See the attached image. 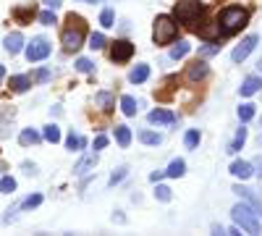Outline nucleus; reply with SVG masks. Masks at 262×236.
Here are the masks:
<instances>
[{
    "instance_id": "44",
    "label": "nucleus",
    "mask_w": 262,
    "mask_h": 236,
    "mask_svg": "<svg viewBox=\"0 0 262 236\" xmlns=\"http://www.w3.org/2000/svg\"><path fill=\"white\" fill-rule=\"evenodd\" d=\"M165 176V170H155V174H149V181H160Z\"/></svg>"
},
{
    "instance_id": "10",
    "label": "nucleus",
    "mask_w": 262,
    "mask_h": 236,
    "mask_svg": "<svg viewBox=\"0 0 262 236\" xmlns=\"http://www.w3.org/2000/svg\"><path fill=\"white\" fill-rule=\"evenodd\" d=\"M6 53L8 55H18L21 50H24L27 45H24V34H21V32H11L8 37H6Z\"/></svg>"
},
{
    "instance_id": "3",
    "label": "nucleus",
    "mask_w": 262,
    "mask_h": 236,
    "mask_svg": "<svg viewBox=\"0 0 262 236\" xmlns=\"http://www.w3.org/2000/svg\"><path fill=\"white\" fill-rule=\"evenodd\" d=\"M176 37H179V21L168 13H160L155 18V24H152V42L158 48H163V45H173Z\"/></svg>"
},
{
    "instance_id": "29",
    "label": "nucleus",
    "mask_w": 262,
    "mask_h": 236,
    "mask_svg": "<svg viewBox=\"0 0 262 236\" xmlns=\"http://www.w3.org/2000/svg\"><path fill=\"white\" fill-rule=\"evenodd\" d=\"M95 100L102 105V111H105V113H111V111H113V95H111V92H97Z\"/></svg>"
},
{
    "instance_id": "19",
    "label": "nucleus",
    "mask_w": 262,
    "mask_h": 236,
    "mask_svg": "<svg viewBox=\"0 0 262 236\" xmlns=\"http://www.w3.org/2000/svg\"><path fill=\"white\" fill-rule=\"evenodd\" d=\"M186 174V163L179 158V160H173L170 165H168V170H165V176H170V179H179V176H184Z\"/></svg>"
},
{
    "instance_id": "38",
    "label": "nucleus",
    "mask_w": 262,
    "mask_h": 236,
    "mask_svg": "<svg viewBox=\"0 0 262 236\" xmlns=\"http://www.w3.org/2000/svg\"><path fill=\"white\" fill-rule=\"evenodd\" d=\"M155 197H158L160 202H170V186L158 184V189H155Z\"/></svg>"
},
{
    "instance_id": "15",
    "label": "nucleus",
    "mask_w": 262,
    "mask_h": 236,
    "mask_svg": "<svg viewBox=\"0 0 262 236\" xmlns=\"http://www.w3.org/2000/svg\"><path fill=\"white\" fill-rule=\"evenodd\" d=\"M259 87H262V79H259V76H247L244 84H242V97H252V95H257Z\"/></svg>"
},
{
    "instance_id": "36",
    "label": "nucleus",
    "mask_w": 262,
    "mask_h": 236,
    "mask_svg": "<svg viewBox=\"0 0 262 236\" xmlns=\"http://www.w3.org/2000/svg\"><path fill=\"white\" fill-rule=\"evenodd\" d=\"M139 139L144 142V144H160L163 139H160V134H155V132H142L139 134Z\"/></svg>"
},
{
    "instance_id": "24",
    "label": "nucleus",
    "mask_w": 262,
    "mask_h": 236,
    "mask_svg": "<svg viewBox=\"0 0 262 236\" xmlns=\"http://www.w3.org/2000/svg\"><path fill=\"white\" fill-rule=\"evenodd\" d=\"M121 111H123V116H137V100L131 95H123L121 97Z\"/></svg>"
},
{
    "instance_id": "34",
    "label": "nucleus",
    "mask_w": 262,
    "mask_h": 236,
    "mask_svg": "<svg viewBox=\"0 0 262 236\" xmlns=\"http://www.w3.org/2000/svg\"><path fill=\"white\" fill-rule=\"evenodd\" d=\"M215 53H221V45H217L215 39H210L207 45L200 48V55H202V58H210V55H215Z\"/></svg>"
},
{
    "instance_id": "27",
    "label": "nucleus",
    "mask_w": 262,
    "mask_h": 236,
    "mask_svg": "<svg viewBox=\"0 0 262 236\" xmlns=\"http://www.w3.org/2000/svg\"><path fill=\"white\" fill-rule=\"evenodd\" d=\"M100 27H102V29L116 27V13H113V8H105V11L100 13Z\"/></svg>"
},
{
    "instance_id": "45",
    "label": "nucleus",
    "mask_w": 262,
    "mask_h": 236,
    "mask_svg": "<svg viewBox=\"0 0 262 236\" xmlns=\"http://www.w3.org/2000/svg\"><path fill=\"white\" fill-rule=\"evenodd\" d=\"M24 170H27V174H37V165L34 163H24Z\"/></svg>"
},
{
    "instance_id": "17",
    "label": "nucleus",
    "mask_w": 262,
    "mask_h": 236,
    "mask_svg": "<svg viewBox=\"0 0 262 236\" xmlns=\"http://www.w3.org/2000/svg\"><path fill=\"white\" fill-rule=\"evenodd\" d=\"M37 16V8L34 6H21V8H13V18L18 24H29V21Z\"/></svg>"
},
{
    "instance_id": "20",
    "label": "nucleus",
    "mask_w": 262,
    "mask_h": 236,
    "mask_svg": "<svg viewBox=\"0 0 262 236\" xmlns=\"http://www.w3.org/2000/svg\"><path fill=\"white\" fill-rule=\"evenodd\" d=\"M189 50H191V45H189L186 39H181L179 45H173V48H170V58H173V60H181V58L189 55Z\"/></svg>"
},
{
    "instance_id": "23",
    "label": "nucleus",
    "mask_w": 262,
    "mask_h": 236,
    "mask_svg": "<svg viewBox=\"0 0 262 236\" xmlns=\"http://www.w3.org/2000/svg\"><path fill=\"white\" fill-rule=\"evenodd\" d=\"M244 142H247V128L242 126V128H238V132H236V139L228 144V153L233 155V153H238V149H242L244 147Z\"/></svg>"
},
{
    "instance_id": "30",
    "label": "nucleus",
    "mask_w": 262,
    "mask_h": 236,
    "mask_svg": "<svg viewBox=\"0 0 262 236\" xmlns=\"http://www.w3.org/2000/svg\"><path fill=\"white\" fill-rule=\"evenodd\" d=\"M200 128H189V132H186V137H184V144L189 147V149H194L196 144H200Z\"/></svg>"
},
{
    "instance_id": "35",
    "label": "nucleus",
    "mask_w": 262,
    "mask_h": 236,
    "mask_svg": "<svg viewBox=\"0 0 262 236\" xmlns=\"http://www.w3.org/2000/svg\"><path fill=\"white\" fill-rule=\"evenodd\" d=\"M37 205H42V195H32V197H27L24 202L18 205V210H32V207H37Z\"/></svg>"
},
{
    "instance_id": "41",
    "label": "nucleus",
    "mask_w": 262,
    "mask_h": 236,
    "mask_svg": "<svg viewBox=\"0 0 262 236\" xmlns=\"http://www.w3.org/2000/svg\"><path fill=\"white\" fill-rule=\"evenodd\" d=\"M252 165H254V174L262 179V155H257V158L252 160Z\"/></svg>"
},
{
    "instance_id": "28",
    "label": "nucleus",
    "mask_w": 262,
    "mask_h": 236,
    "mask_svg": "<svg viewBox=\"0 0 262 236\" xmlns=\"http://www.w3.org/2000/svg\"><path fill=\"white\" fill-rule=\"evenodd\" d=\"M254 113H257V111H254V105H252V102H244L242 108H238V121L247 123V121H252V118H254Z\"/></svg>"
},
{
    "instance_id": "25",
    "label": "nucleus",
    "mask_w": 262,
    "mask_h": 236,
    "mask_svg": "<svg viewBox=\"0 0 262 236\" xmlns=\"http://www.w3.org/2000/svg\"><path fill=\"white\" fill-rule=\"evenodd\" d=\"M116 139H118V144H121V147H128V144H131V128H128V126H123V123H121V126H116Z\"/></svg>"
},
{
    "instance_id": "11",
    "label": "nucleus",
    "mask_w": 262,
    "mask_h": 236,
    "mask_svg": "<svg viewBox=\"0 0 262 236\" xmlns=\"http://www.w3.org/2000/svg\"><path fill=\"white\" fill-rule=\"evenodd\" d=\"M233 191H236V195L242 197V200H247V202H249V205L259 212V216H262V202L257 200V195H254L252 189H247V186H242V184H236V186H233Z\"/></svg>"
},
{
    "instance_id": "1",
    "label": "nucleus",
    "mask_w": 262,
    "mask_h": 236,
    "mask_svg": "<svg viewBox=\"0 0 262 236\" xmlns=\"http://www.w3.org/2000/svg\"><path fill=\"white\" fill-rule=\"evenodd\" d=\"M84 37H86V21L79 13H69L66 16V27L60 32V42L66 53H76L84 45Z\"/></svg>"
},
{
    "instance_id": "26",
    "label": "nucleus",
    "mask_w": 262,
    "mask_h": 236,
    "mask_svg": "<svg viewBox=\"0 0 262 236\" xmlns=\"http://www.w3.org/2000/svg\"><path fill=\"white\" fill-rule=\"evenodd\" d=\"M66 147H69V149H71V153H74V149H81V147H86V139L71 132L69 137H66Z\"/></svg>"
},
{
    "instance_id": "18",
    "label": "nucleus",
    "mask_w": 262,
    "mask_h": 236,
    "mask_svg": "<svg viewBox=\"0 0 262 236\" xmlns=\"http://www.w3.org/2000/svg\"><path fill=\"white\" fill-rule=\"evenodd\" d=\"M8 87H11L13 92H27V90L32 87V79H29L27 74H18V76H11V81H8Z\"/></svg>"
},
{
    "instance_id": "48",
    "label": "nucleus",
    "mask_w": 262,
    "mask_h": 236,
    "mask_svg": "<svg viewBox=\"0 0 262 236\" xmlns=\"http://www.w3.org/2000/svg\"><path fill=\"white\" fill-rule=\"evenodd\" d=\"M3 79H6V66L0 63V84H3Z\"/></svg>"
},
{
    "instance_id": "43",
    "label": "nucleus",
    "mask_w": 262,
    "mask_h": 236,
    "mask_svg": "<svg viewBox=\"0 0 262 236\" xmlns=\"http://www.w3.org/2000/svg\"><path fill=\"white\" fill-rule=\"evenodd\" d=\"M42 3H45L48 8H53V11H55V8H60V6H63V0H42Z\"/></svg>"
},
{
    "instance_id": "21",
    "label": "nucleus",
    "mask_w": 262,
    "mask_h": 236,
    "mask_svg": "<svg viewBox=\"0 0 262 236\" xmlns=\"http://www.w3.org/2000/svg\"><path fill=\"white\" fill-rule=\"evenodd\" d=\"M39 139H42V134H37L34 128H24V132L18 134V142L24 144V147H29V144H37Z\"/></svg>"
},
{
    "instance_id": "37",
    "label": "nucleus",
    "mask_w": 262,
    "mask_h": 236,
    "mask_svg": "<svg viewBox=\"0 0 262 236\" xmlns=\"http://www.w3.org/2000/svg\"><path fill=\"white\" fill-rule=\"evenodd\" d=\"M92 69H95V63H92L90 58H79V60H76V71H81V74H90Z\"/></svg>"
},
{
    "instance_id": "46",
    "label": "nucleus",
    "mask_w": 262,
    "mask_h": 236,
    "mask_svg": "<svg viewBox=\"0 0 262 236\" xmlns=\"http://www.w3.org/2000/svg\"><path fill=\"white\" fill-rule=\"evenodd\" d=\"M228 236H242V228H238V226H233V228L228 231Z\"/></svg>"
},
{
    "instance_id": "2",
    "label": "nucleus",
    "mask_w": 262,
    "mask_h": 236,
    "mask_svg": "<svg viewBox=\"0 0 262 236\" xmlns=\"http://www.w3.org/2000/svg\"><path fill=\"white\" fill-rule=\"evenodd\" d=\"M249 24V8L242 6H228L221 11L217 16V29H221V37H233L236 32H242Z\"/></svg>"
},
{
    "instance_id": "50",
    "label": "nucleus",
    "mask_w": 262,
    "mask_h": 236,
    "mask_svg": "<svg viewBox=\"0 0 262 236\" xmlns=\"http://www.w3.org/2000/svg\"><path fill=\"white\" fill-rule=\"evenodd\" d=\"M259 144H262V137H259Z\"/></svg>"
},
{
    "instance_id": "8",
    "label": "nucleus",
    "mask_w": 262,
    "mask_h": 236,
    "mask_svg": "<svg viewBox=\"0 0 262 236\" xmlns=\"http://www.w3.org/2000/svg\"><path fill=\"white\" fill-rule=\"evenodd\" d=\"M257 42H259V37H257V34H249V37H244V39H242V45H236V48H233V53H231V60H233V63H244V60L249 58V53L257 48Z\"/></svg>"
},
{
    "instance_id": "7",
    "label": "nucleus",
    "mask_w": 262,
    "mask_h": 236,
    "mask_svg": "<svg viewBox=\"0 0 262 236\" xmlns=\"http://www.w3.org/2000/svg\"><path fill=\"white\" fill-rule=\"evenodd\" d=\"M131 55H134V45L128 39H116L111 42V60L113 63H128Z\"/></svg>"
},
{
    "instance_id": "4",
    "label": "nucleus",
    "mask_w": 262,
    "mask_h": 236,
    "mask_svg": "<svg viewBox=\"0 0 262 236\" xmlns=\"http://www.w3.org/2000/svg\"><path fill=\"white\" fill-rule=\"evenodd\" d=\"M231 218H233V223L242 228V231H247V233H259L262 231V223H259V212L254 210V207H249V205H244V202H238L233 210H231Z\"/></svg>"
},
{
    "instance_id": "16",
    "label": "nucleus",
    "mask_w": 262,
    "mask_h": 236,
    "mask_svg": "<svg viewBox=\"0 0 262 236\" xmlns=\"http://www.w3.org/2000/svg\"><path fill=\"white\" fill-rule=\"evenodd\" d=\"M147 121H149V123H176V116H173L170 111H163V108H158V111H149Z\"/></svg>"
},
{
    "instance_id": "22",
    "label": "nucleus",
    "mask_w": 262,
    "mask_h": 236,
    "mask_svg": "<svg viewBox=\"0 0 262 236\" xmlns=\"http://www.w3.org/2000/svg\"><path fill=\"white\" fill-rule=\"evenodd\" d=\"M42 139H48L50 144H55V142H60V128H58L55 123H48L45 128H42Z\"/></svg>"
},
{
    "instance_id": "49",
    "label": "nucleus",
    "mask_w": 262,
    "mask_h": 236,
    "mask_svg": "<svg viewBox=\"0 0 262 236\" xmlns=\"http://www.w3.org/2000/svg\"><path fill=\"white\" fill-rule=\"evenodd\" d=\"M84 3H97V0H84Z\"/></svg>"
},
{
    "instance_id": "51",
    "label": "nucleus",
    "mask_w": 262,
    "mask_h": 236,
    "mask_svg": "<svg viewBox=\"0 0 262 236\" xmlns=\"http://www.w3.org/2000/svg\"><path fill=\"white\" fill-rule=\"evenodd\" d=\"M259 123H262V121H259Z\"/></svg>"
},
{
    "instance_id": "5",
    "label": "nucleus",
    "mask_w": 262,
    "mask_h": 236,
    "mask_svg": "<svg viewBox=\"0 0 262 236\" xmlns=\"http://www.w3.org/2000/svg\"><path fill=\"white\" fill-rule=\"evenodd\" d=\"M202 3L200 0H179V3H173V18L179 21V24H186V27H194L196 21L202 16Z\"/></svg>"
},
{
    "instance_id": "31",
    "label": "nucleus",
    "mask_w": 262,
    "mask_h": 236,
    "mask_svg": "<svg viewBox=\"0 0 262 236\" xmlns=\"http://www.w3.org/2000/svg\"><path fill=\"white\" fill-rule=\"evenodd\" d=\"M0 191H3V195H13L16 191V179L13 176H3L0 179Z\"/></svg>"
},
{
    "instance_id": "39",
    "label": "nucleus",
    "mask_w": 262,
    "mask_h": 236,
    "mask_svg": "<svg viewBox=\"0 0 262 236\" xmlns=\"http://www.w3.org/2000/svg\"><path fill=\"white\" fill-rule=\"evenodd\" d=\"M126 176V168H118V170H113V176H111V181H107V184H111V186H116L121 179Z\"/></svg>"
},
{
    "instance_id": "40",
    "label": "nucleus",
    "mask_w": 262,
    "mask_h": 236,
    "mask_svg": "<svg viewBox=\"0 0 262 236\" xmlns=\"http://www.w3.org/2000/svg\"><path fill=\"white\" fill-rule=\"evenodd\" d=\"M37 81H39V84L50 81V69H39V71H37Z\"/></svg>"
},
{
    "instance_id": "32",
    "label": "nucleus",
    "mask_w": 262,
    "mask_h": 236,
    "mask_svg": "<svg viewBox=\"0 0 262 236\" xmlns=\"http://www.w3.org/2000/svg\"><path fill=\"white\" fill-rule=\"evenodd\" d=\"M37 18H39V24H45V27H55V24H58V18H55L53 8H50V11H42V13H37Z\"/></svg>"
},
{
    "instance_id": "12",
    "label": "nucleus",
    "mask_w": 262,
    "mask_h": 236,
    "mask_svg": "<svg viewBox=\"0 0 262 236\" xmlns=\"http://www.w3.org/2000/svg\"><path fill=\"white\" fill-rule=\"evenodd\" d=\"M95 165H97V153H95V155H84V158L74 165V174H76V176H84V174H90V170H95Z\"/></svg>"
},
{
    "instance_id": "9",
    "label": "nucleus",
    "mask_w": 262,
    "mask_h": 236,
    "mask_svg": "<svg viewBox=\"0 0 262 236\" xmlns=\"http://www.w3.org/2000/svg\"><path fill=\"white\" fill-rule=\"evenodd\" d=\"M207 74H210V66L205 60H194V63H189V69H186V79L189 81H202V79H207Z\"/></svg>"
},
{
    "instance_id": "42",
    "label": "nucleus",
    "mask_w": 262,
    "mask_h": 236,
    "mask_svg": "<svg viewBox=\"0 0 262 236\" xmlns=\"http://www.w3.org/2000/svg\"><path fill=\"white\" fill-rule=\"evenodd\" d=\"M105 147H107V137H102V134H100V137L95 139V149H105Z\"/></svg>"
},
{
    "instance_id": "33",
    "label": "nucleus",
    "mask_w": 262,
    "mask_h": 236,
    "mask_svg": "<svg viewBox=\"0 0 262 236\" xmlns=\"http://www.w3.org/2000/svg\"><path fill=\"white\" fill-rule=\"evenodd\" d=\"M105 45H107V39H105L102 32H95V34L90 37V48H92V50H102Z\"/></svg>"
},
{
    "instance_id": "47",
    "label": "nucleus",
    "mask_w": 262,
    "mask_h": 236,
    "mask_svg": "<svg viewBox=\"0 0 262 236\" xmlns=\"http://www.w3.org/2000/svg\"><path fill=\"white\" fill-rule=\"evenodd\" d=\"M212 233L221 236V233H226V231H223V226H217V223H215V226H212Z\"/></svg>"
},
{
    "instance_id": "13",
    "label": "nucleus",
    "mask_w": 262,
    "mask_h": 236,
    "mask_svg": "<svg viewBox=\"0 0 262 236\" xmlns=\"http://www.w3.org/2000/svg\"><path fill=\"white\" fill-rule=\"evenodd\" d=\"M231 174H233L236 179H249V176L254 174V165L247 163V160H236V163H231Z\"/></svg>"
},
{
    "instance_id": "14",
    "label": "nucleus",
    "mask_w": 262,
    "mask_h": 236,
    "mask_svg": "<svg viewBox=\"0 0 262 236\" xmlns=\"http://www.w3.org/2000/svg\"><path fill=\"white\" fill-rule=\"evenodd\" d=\"M147 79H149V66H147V63H137V66L131 69V74H128V81L131 84H142Z\"/></svg>"
},
{
    "instance_id": "6",
    "label": "nucleus",
    "mask_w": 262,
    "mask_h": 236,
    "mask_svg": "<svg viewBox=\"0 0 262 236\" xmlns=\"http://www.w3.org/2000/svg\"><path fill=\"white\" fill-rule=\"evenodd\" d=\"M50 42L45 39V37H34L29 45L24 48V55H27V60L29 63H37V60H45L48 55H50Z\"/></svg>"
}]
</instances>
